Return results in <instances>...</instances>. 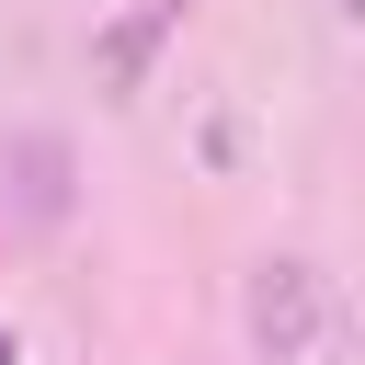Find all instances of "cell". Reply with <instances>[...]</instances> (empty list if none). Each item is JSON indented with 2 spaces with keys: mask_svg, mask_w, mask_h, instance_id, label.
Masks as SVG:
<instances>
[{
  "mask_svg": "<svg viewBox=\"0 0 365 365\" xmlns=\"http://www.w3.org/2000/svg\"><path fill=\"white\" fill-rule=\"evenodd\" d=\"M251 342H262V365H297L319 342V262H262L251 274Z\"/></svg>",
  "mask_w": 365,
  "mask_h": 365,
  "instance_id": "cell-1",
  "label": "cell"
},
{
  "mask_svg": "<svg viewBox=\"0 0 365 365\" xmlns=\"http://www.w3.org/2000/svg\"><path fill=\"white\" fill-rule=\"evenodd\" d=\"M160 34H171V11H160V0H137V11L103 34V91H114V103H137V80H148V46H160Z\"/></svg>",
  "mask_w": 365,
  "mask_h": 365,
  "instance_id": "cell-3",
  "label": "cell"
},
{
  "mask_svg": "<svg viewBox=\"0 0 365 365\" xmlns=\"http://www.w3.org/2000/svg\"><path fill=\"white\" fill-rule=\"evenodd\" d=\"M0 194H11L23 228H57V217H68V148H57L46 125H23V137L0 148Z\"/></svg>",
  "mask_w": 365,
  "mask_h": 365,
  "instance_id": "cell-2",
  "label": "cell"
},
{
  "mask_svg": "<svg viewBox=\"0 0 365 365\" xmlns=\"http://www.w3.org/2000/svg\"><path fill=\"white\" fill-rule=\"evenodd\" d=\"M0 365H11V331H0Z\"/></svg>",
  "mask_w": 365,
  "mask_h": 365,
  "instance_id": "cell-4",
  "label": "cell"
}]
</instances>
